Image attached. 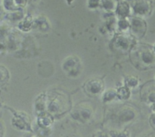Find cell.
Wrapping results in <instances>:
<instances>
[{"label": "cell", "instance_id": "cell-1", "mask_svg": "<svg viewBox=\"0 0 155 137\" xmlns=\"http://www.w3.org/2000/svg\"><path fill=\"white\" fill-rule=\"evenodd\" d=\"M131 61L138 69H149L155 66L154 47L148 44H137L131 49Z\"/></svg>", "mask_w": 155, "mask_h": 137}, {"label": "cell", "instance_id": "cell-7", "mask_svg": "<svg viewBox=\"0 0 155 137\" xmlns=\"http://www.w3.org/2000/svg\"><path fill=\"white\" fill-rule=\"evenodd\" d=\"M142 97L145 102L155 103V81H149L143 86L142 90Z\"/></svg>", "mask_w": 155, "mask_h": 137}, {"label": "cell", "instance_id": "cell-15", "mask_svg": "<svg viewBox=\"0 0 155 137\" xmlns=\"http://www.w3.org/2000/svg\"><path fill=\"white\" fill-rule=\"evenodd\" d=\"M5 17L6 19L11 21H21L24 17L22 10L15 11H8V13L5 15Z\"/></svg>", "mask_w": 155, "mask_h": 137}, {"label": "cell", "instance_id": "cell-24", "mask_svg": "<svg viewBox=\"0 0 155 137\" xmlns=\"http://www.w3.org/2000/svg\"><path fill=\"white\" fill-rule=\"evenodd\" d=\"M151 108H152L153 111H155V103L151 104Z\"/></svg>", "mask_w": 155, "mask_h": 137}, {"label": "cell", "instance_id": "cell-6", "mask_svg": "<svg viewBox=\"0 0 155 137\" xmlns=\"http://www.w3.org/2000/svg\"><path fill=\"white\" fill-rule=\"evenodd\" d=\"M104 87V82L100 79L89 80L84 86V89L86 93L92 96H95L102 93Z\"/></svg>", "mask_w": 155, "mask_h": 137}, {"label": "cell", "instance_id": "cell-23", "mask_svg": "<svg viewBox=\"0 0 155 137\" xmlns=\"http://www.w3.org/2000/svg\"><path fill=\"white\" fill-rule=\"evenodd\" d=\"M95 137H108V135L104 132H97L96 135H95Z\"/></svg>", "mask_w": 155, "mask_h": 137}, {"label": "cell", "instance_id": "cell-20", "mask_svg": "<svg viewBox=\"0 0 155 137\" xmlns=\"http://www.w3.org/2000/svg\"><path fill=\"white\" fill-rule=\"evenodd\" d=\"M117 96V92L114 90H109L104 94V101H110Z\"/></svg>", "mask_w": 155, "mask_h": 137}, {"label": "cell", "instance_id": "cell-14", "mask_svg": "<svg viewBox=\"0 0 155 137\" xmlns=\"http://www.w3.org/2000/svg\"><path fill=\"white\" fill-rule=\"evenodd\" d=\"M33 27L36 28L37 30L41 31H45L48 30V22L45 17H39L33 20Z\"/></svg>", "mask_w": 155, "mask_h": 137}, {"label": "cell", "instance_id": "cell-8", "mask_svg": "<svg viewBox=\"0 0 155 137\" xmlns=\"http://www.w3.org/2000/svg\"><path fill=\"white\" fill-rule=\"evenodd\" d=\"M12 123L15 127L18 128L19 129H30L28 116L26 115L24 113H15L12 120Z\"/></svg>", "mask_w": 155, "mask_h": 137}, {"label": "cell", "instance_id": "cell-12", "mask_svg": "<svg viewBox=\"0 0 155 137\" xmlns=\"http://www.w3.org/2000/svg\"><path fill=\"white\" fill-rule=\"evenodd\" d=\"M53 118L52 116L48 113L42 112L39 115V118H38V123L41 127H48L52 123Z\"/></svg>", "mask_w": 155, "mask_h": 137}, {"label": "cell", "instance_id": "cell-27", "mask_svg": "<svg viewBox=\"0 0 155 137\" xmlns=\"http://www.w3.org/2000/svg\"><path fill=\"white\" fill-rule=\"evenodd\" d=\"M67 1H68V4H71V2H72L73 1H74V0H67Z\"/></svg>", "mask_w": 155, "mask_h": 137}, {"label": "cell", "instance_id": "cell-21", "mask_svg": "<svg viewBox=\"0 0 155 137\" xmlns=\"http://www.w3.org/2000/svg\"><path fill=\"white\" fill-rule=\"evenodd\" d=\"M101 0H89L88 2V6L90 8H95L100 5Z\"/></svg>", "mask_w": 155, "mask_h": 137}, {"label": "cell", "instance_id": "cell-26", "mask_svg": "<svg viewBox=\"0 0 155 137\" xmlns=\"http://www.w3.org/2000/svg\"><path fill=\"white\" fill-rule=\"evenodd\" d=\"M66 137H77V136H76V135H67Z\"/></svg>", "mask_w": 155, "mask_h": 137}, {"label": "cell", "instance_id": "cell-22", "mask_svg": "<svg viewBox=\"0 0 155 137\" xmlns=\"http://www.w3.org/2000/svg\"><path fill=\"white\" fill-rule=\"evenodd\" d=\"M150 123H151V125L153 126V128L155 129V113L150 117Z\"/></svg>", "mask_w": 155, "mask_h": 137}, {"label": "cell", "instance_id": "cell-25", "mask_svg": "<svg viewBox=\"0 0 155 137\" xmlns=\"http://www.w3.org/2000/svg\"><path fill=\"white\" fill-rule=\"evenodd\" d=\"M147 137H155V134H151V135H148V136Z\"/></svg>", "mask_w": 155, "mask_h": 137}, {"label": "cell", "instance_id": "cell-16", "mask_svg": "<svg viewBox=\"0 0 155 137\" xmlns=\"http://www.w3.org/2000/svg\"><path fill=\"white\" fill-rule=\"evenodd\" d=\"M46 100H45V95H41V98H38L36 102V109L40 111L41 113L44 112L45 107H46Z\"/></svg>", "mask_w": 155, "mask_h": 137}, {"label": "cell", "instance_id": "cell-4", "mask_svg": "<svg viewBox=\"0 0 155 137\" xmlns=\"http://www.w3.org/2000/svg\"><path fill=\"white\" fill-rule=\"evenodd\" d=\"M133 36H130L125 33H121L114 38L113 45L117 51H128L130 48L133 47Z\"/></svg>", "mask_w": 155, "mask_h": 137}, {"label": "cell", "instance_id": "cell-9", "mask_svg": "<svg viewBox=\"0 0 155 137\" xmlns=\"http://www.w3.org/2000/svg\"><path fill=\"white\" fill-rule=\"evenodd\" d=\"M27 0H3L2 7L8 11L22 10L26 6Z\"/></svg>", "mask_w": 155, "mask_h": 137}, {"label": "cell", "instance_id": "cell-28", "mask_svg": "<svg viewBox=\"0 0 155 137\" xmlns=\"http://www.w3.org/2000/svg\"><path fill=\"white\" fill-rule=\"evenodd\" d=\"M154 49H155V45H154Z\"/></svg>", "mask_w": 155, "mask_h": 137}, {"label": "cell", "instance_id": "cell-18", "mask_svg": "<svg viewBox=\"0 0 155 137\" xmlns=\"http://www.w3.org/2000/svg\"><path fill=\"white\" fill-rule=\"evenodd\" d=\"M139 84V80L135 76H128L126 78V84L127 87H135Z\"/></svg>", "mask_w": 155, "mask_h": 137}, {"label": "cell", "instance_id": "cell-19", "mask_svg": "<svg viewBox=\"0 0 155 137\" xmlns=\"http://www.w3.org/2000/svg\"><path fill=\"white\" fill-rule=\"evenodd\" d=\"M9 78V72L6 68L0 66V83L5 82Z\"/></svg>", "mask_w": 155, "mask_h": 137}, {"label": "cell", "instance_id": "cell-17", "mask_svg": "<svg viewBox=\"0 0 155 137\" xmlns=\"http://www.w3.org/2000/svg\"><path fill=\"white\" fill-rule=\"evenodd\" d=\"M130 92L129 90V88L127 87H120L117 92V96L120 99H127L130 96Z\"/></svg>", "mask_w": 155, "mask_h": 137}, {"label": "cell", "instance_id": "cell-2", "mask_svg": "<svg viewBox=\"0 0 155 137\" xmlns=\"http://www.w3.org/2000/svg\"><path fill=\"white\" fill-rule=\"evenodd\" d=\"M130 7L135 16L142 18L151 14L153 2L152 0H133Z\"/></svg>", "mask_w": 155, "mask_h": 137}, {"label": "cell", "instance_id": "cell-3", "mask_svg": "<svg viewBox=\"0 0 155 137\" xmlns=\"http://www.w3.org/2000/svg\"><path fill=\"white\" fill-rule=\"evenodd\" d=\"M132 36L140 39L145 36L147 31V23L142 18L139 17H130L128 18Z\"/></svg>", "mask_w": 155, "mask_h": 137}, {"label": "cell", "instance_id": "cell-5", "mask_svg": "<svg viewBox=\"0 0 155 137\" xmlns=\"http://www.w3.org/2000/svg\"><path fill=\"white\" fill-rule=\"evenodd\" d=\"M62 68L65 72L69 75L74 76L77 75L80 73V70L81 69V63H80V59L74 56L68 57L64 61Z\"/></svg>", "mask_w": 155, "mask_h": 137}, {"label": "cell", "instance_id": "cell-13", "mask_svg": "<svg viewBox=\"0 0 155 137\" xmlns=\"http://www.w3.org/2000/svg\"><path fill=\"white\" fill-rule=\"evenodd\" d=\"M118 5V0H101L100 2V5L107 11H116Z\"/></svg>", "mask_w": 155, "mask_h": 137}, {"label": "cell", "instance_id": "cell-11", "mask_svg": "<svg viewBox=\"0 0 155 137\" xmlns=\"http://www.w3.org/2000/svg\"><path fill=\"white\" fill-rule=\"evenodd\" d=\"M33 20L30 15H27L24 17L18 23V28L23 32H27L33 28Z\"/></svg>", "mask_w": 155, "mask_h": 137}, {"label": "cell", "instance_id": "cell-10", "mask_svg": "<svg viewBox=\"0 0 155 137\" xmlns=\"http://www.w3.org/2000/svg\"><path fill=\"white\" fill-rule=\"evenodd\" d=\"M131 11V7L127 2H119L117 8L116 10L117 14L120 18H127L130 15Z\"/></svg>", "mask_w": 155, "mask_h": 137}]
</instances>
